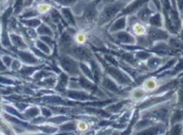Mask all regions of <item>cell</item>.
Instances as JSON below:
<instances>
[{
  "label": "cell",
  "mask_w": 183,
  "mask_h": 135,
  "mask_svg": "<svg viewBox=\"0 0 183 135\" xmlns=\"http://www.w3.org/2000/svg\"><path fill=\"white\" fill-rule=\"evenodd\" d=\"M61 64L62 68L70 74H76L78 72L76 63L69 58H62L61 60Z\"/></svg>",
  "instance_id": "1"
},
{
  "label": "cell",
  "mask_w": 183,
  "mask_h": 135,
  "mask_svg": "<svg viewBox=\"0 0 183 135\" xmlns=\"http://www.w3.org/2000/svg\"><path fill=\"white\" fill-rule=\"evenodd\" d=\"M107 70L108 73L119 83L122 84L127 83L126 78L118 70L113 68H108Z\"/></svg>",
  "instance_id": "2"
},
{
  "label": "cell",
  "mask_w": 183,
  "mask_h": 135,
  "mask_svg": "<svg viewBox=\"0 0 183 135\" xmlns=\"http://www.w3.org/2000/svg\"><path fill=\"white\" fill-rule=\"evenodd\" d=\"M73 53L77 57L84 60H88L90 57V54L87 49L83 47H75L73 49Z\"/></svg>",
  "instance_id": "3"
},
{
  "label": "cell",
  "mask_w": 183,
  "mask_h": 135,
  "mask_svg": "<svg viewBox=\"0 0 183 135\" xmlns=\"http://www.w3.org/2000/svg\"><path fill=\"white\" fill-rule=\"evenodd\" d=\"M121 8V5L119 4H113L107 7L104 11L105 15L107 18H110L114 16L115 14L117 13Z\"/></svg>",
  "instance_id": "4"
},
{
  "label": "cell",
  "mask_w": 183,
  "mask_h": 135,
  "mask_svg": "<svg viewBox=\"0 0 183 135\" xmlns=\"http://www.w3.org/2000/svg\"><path fill=\"white\" fill-rule=\"evenodd\" d=\"M150 37L152 40H156L166 39L167 37V33L162 31L156 29H153L150 32Z\"/></svg>",
  "instance_id": "5"
},
{
  "label": "cell",
  "mask_w": 183,
  "mask_h": 135,
  "mask_svg": "<svg viewBox=\"0 0 183 135\" xmlns=\"http://www.w3.org/2000/svg\"><path fill=\"white\" fill-rule=\"evenodd\" d=\"M68 96L71 98L80 100H85L92 99V97H89L83 92H77V91H69L68 92Z\"/></svg>",
  "instance_id": "6"
},
{
  "label": "cell",
  "mask_w": 183,
  "mask_h": 135,
  "mask_svg": "<svg viewBox=\"0 0 183 135\" xmlns=\"http://www.w3.org/2000/svg\"><path fill=\"white\" fill-rule=\"evenodd\" d=\"M80 83L83 88L86 89V90L91 91V92H96L97 90V88L96 87V86L94 85L92 83H91L88 81H87L85 78H83V77L80 78Z\"/></svg>",
  "instance_id": "7"
},
{
  "label": "cell",
  "mask_w": 183,
  "mask_h": 135,
  "mask_svg": "<svg viewBox=\"0 0 183 135\" xmlns=\"http://www.w3.org/2000/svg\"><path fill=\"white\" fill-rule=\"evenodd\" d=\"M18 55L20 56L21 58L27 63H34L37 62V60L32 55L22 52H19Z\"/></svg>",
  "instance_id": "8"
},
{
  "label": "cell",
  "mask_w": 183,
  "mask_h": 135,
  "mask_svg": "<svg viewBox=\"0 0 183 135\" xmlns=\"http://www.w3.org/2000/svg\"><path fill=\"white\" fill-rule=\"evenodd\" d=\"M146 2V0H138L136 1L135 2H134L133 3L130 5L126 10L124 11V13H128L130 12H132L134 11L135 9L138 8L141 5H142L143 3Z\"/></svg>",
  "instance_id": "9"
},
{
  "label": "cell",
  "mask_w": 183,
  "mask_h": 135,
  "mask_svg": "<svg viewBox=\"0 0 183 135\" xmlns=\"http://www.w3.org/2000/svg\"><path fill=\"white\" fill-rule=\"evenodd\" d=\"M103 85L105 87H106V89H109V90L112 91L113 92H118V90L117 86H116V85L114 84V83L112 82L111 80L109 79H105L103 83Z\"/></svg>",
  "instance_id": "10"
},
{
  "label": "cell",
  "mask_w": 183,
  "mask_h": 135,
  "mask_svg": "<svg viewBox=\"0 0 183 135\" xmlns=\"http://www.w3.org/2000/svg\"><path fill=\"white\" fill-rule=\"evenodd\" d=\"M167 109H159L153 112L151 114V116L156 119H164L167 116Z\"/></svg>",
  "instance_id": "11"
},
{
  "label": "cell",
  "mask_w": 183,
  "mask_h": 135,
  "mask_svg": "<svg viewBox=\"0 0 183 135\" xmlns=\"http://www.w3.org/2000/svg\"><path fill=\"white\" fill-rule=\"evenodd\" d=\"M118 40L125 43L131 42L133 41V38L127 33L125 32L119 33L117 36Z\"/></svg>",
  "instance_id": "12"
},
{
  "label": "cell",
  "mask_w": 183,
  "mask_h": 135,
  "mask_svg": "<svg viewBox=\"0 0 183 135\" xmlns=\"http://www.w3.org/2000/svg\"><path fill=\"white\" fill-rule=\"evenodd\" d=\"M44 99V100L46 102L60 103V104H64V105L68 104L65 101L62 100L60 98L57 97H45Z\"/></svg>",
  "instance_id": "13"
},
{
  "label": "cell",
  "mask_w": 183,
  "mask_h": 135,
  "mask_svg": "<svg viewBox=\"0 0 183 135\" xmlns=\"http://www.w3.org/2000/svg\"><path fill=\"white\" fill-rule=\"evenodd\" d=\"M91 64L92 66V69L94 74V80L96 82H98L99 79V75H100L99 69L98 68L97 64L93 61L91 62Z\"/></svg>",
  "instance_id": "14"
},
{
  "label": "cell",
  "mask_w": 183,
  "mask_h": 135,
  "mask_svg": "<svg viewBox=\"0 0 183 135\" xmlns=\"http://www.w3.org/2000/svg\"><path fill=\"white\" fill-rule=\"evenodd\" d=\"M68 82V77L65 74H62L60 77V82L57 86V88L59 90H61L65 87Z\"/></svg>",
  "instance_id": "15"
},
{
  "label": "cell",
  "mask_w": 183,
  "mask_h": 135,
  "mask_svg": "<svg viewBox=\"0 0 183 135\" xmlns=\"http://www.w3.org/2000/svg\"><path fill=\"white\" fill-rule=\"evenodd\" d=\"M125 21L124 18H121L115 22L111 28V31H116L118 30L122 29L125 27Z\"/></svg>",
  "instance_id": "16"
},
{
  "label": "cell",
  "mask_w": 183,
  "mask_h": 135,
  "mask_svg": "<svg viewBox=\"0 0 183 135\" xmlns=\"http://www.w3.org/2000/svg\"><path fill=\"white\" fill-rule=\"evenodd\" d=\"M61 42L64 47H68L71 43V38L67 34H64L61 38Z\"/></svg>",
  "instance_id": "17"
},
{
  "label": "cell",
  "mask_w": 183,
  "mask_h": 135,
  "mask_svg": "<svg viewBox=\"0 0 183 135\" xmlns=\"http://www.w3.org/2000/svg\"><path fill=\"white\" fill-rule=\"evenodd\" d=\"M62 11L63 14L64 15V16H65L66 18L68 20L69 23H71L72 24H75V21L73 17L69 11V10H68V9H63Z\"/></svg>",
  "instance_id": "18"
},
{
  "label": "cell",
  "mask_w": 183,
  "mask_h": 135,
  "mask_svg": "<svg viewBox=\"0 0 183 135\" xmlns=\"http://www.w3.org/2000/svg\"><path fill=\"white\" fill-rule=\"evenodd\" d=\"M11 38L12 42L14 43L15 45H16L18 47H25V45L23 42L22 39H20V37L16 36H15V35H12L11 36Z\"/></svg>",
  "instance_id": "19"
},
{
  "label": "cell",
  "mask_w": 183,
  "mask_h": 135,
  "mask_svg": "<svg viewBox=\"0 0 183 135\" xmlns=\"http://www.w3.org/2000/svg\"><path fill=\"white\" fill-rule=\"evenodd\" d=\"M154 50L157 52H159L161 53H171V50L169 49L167 47L165 46H159L156 48H155Z\"/></svg>",
  "instance_id": "20"
},
{
  "label": "cell",
  "mask_w": 183,
  "mask_h": 135,
  "mask_svg": "<svg viewBox=\"0 0 183 135\" xmlns=\"http://www.w3.org/2000/svg\"><path fill=\"white\" fill-rule=\"evenodd\" d=\"M38 33L41 34H47L52 35V33L49 28L46 27L45 25H41V27L38 30Z\"/></svg>",
  "instance_id": "21"
},
{
  "label": "cell",
  "mask_w": 183,
  "mask_h": 135,
  "mask_svg": "<svg viewBox=\"0 0 183 135\" xmlns=\"http://www.w3.org/2000/svg\"><path fill=\"white\" fill-rule=\"evenodd\" d=\"M113 101H114V100H109L105 101L90 102V103H86V105H89L90 106H105L107 104L110 103L111 102H112Z\"/></svg>",
  "instance_id": "22"
},
{
  "label": "cell",
  "mask_w": 183,
  "mask_h": 135,
  "mask_svg": "<svg viewBox=\"0 0 183 135\" xmlns=\"http://www.w3.org/2000/svg\"><path fill=\"white\" fill-rule=\"evenodd\" d=\"M150 14V11L148 9H143L138 13V16L143 20L146 21Z\"/></svg>",
  "instance_id": "23"
},
{
  "label": "cell",
  "mask_w": 183,
  "mask_h": 135,
  "mask_svg": "<svg viewBox=\"0 0 183 135\" xmlns=\"http://www.w3.org/2000/svg\"><path fill=\"white\" fill-rule=\"evenodd\" d=\"M86 110L89 111V112L91 113H94L95 114H97L99 115H102L104 117H107L109 116V114L106 113L105 112H104V111L100 110V109H94V108H86Z\"/></svg>",
  "instance_id": "24"
},
{
  "label": "cell",
  "mask_w": 183,
  "mask_h": 135,
  "mask_svg": "<svg viewBox=\"0 0 183 135\" xmlns=\"http://www.w3.org/2000/svg\"><path fill=\"white\" fill-rule=\"evenodd\" d=\"M160 64V60L158 58H153L148 62V66L151 68H157Z\"/></svg>",
  "instance_id": "25"
},
{
  "label": "cell",
  "mask_w": 183,
  "mask_h": 135,
  "mask_svg": "<svg viewBox=\"0 0 183 135\" xmlns=\"http://www.w3.org/2000/svg\"><path fill=\"white\" fill-rule=\"evenodd\" d=\"M86 17L89 19H92L95 15V10L93 7H90L86 11Z\"/></svg>",
  "instance_id": "26"
},
{
  "label": "cell",
  "mask_w": 183,
  "mask_h": 135,
  "mask_svg": "<svg viewBox=\"0 0 183 135\" xmlns=\"http://www.w3.org/2000/svg\"><path fill=\"white\" fill-rule=\"evenodd\" d=\"M81 68L83 70V71L84 73V74H86V75L88 77L91 78V79H94V77L93 74L91 73V72L90 71L89 69L86 65L81 63Z\"/></svg>",
  "instance_id": "27"
},
{
  "label": "cell",
  "mask_w": 183,
  "mask_h": 135,
  "mask_svg": "<svg viewBox=\"0 0 183 135\" xmlns=\"http://www.w3.org/2000/svg\"><path fill=\"white\" fill-rule=\"evenodd\" d=\"M126 102L127 101H124V102L119 103L116 105H113V106L110 107L109 108V109L111 111H119L122 108V106L126 103Z\"/></svg>",
  "instance_id": "28"
},
{
  "label": "cell",
  "mask_w": 183,
  "mask_h": 135,
  "mask_svg": "<svg viewBox=\"0 0 183 135\" xmlns=\"http://www.w3.org/2000/svg\"><path fill=\"white\" fill-rule=\"evenodd\" d=\"M69 120L68 118H67V117L65 116H59L57 118H54L53 119H50L49 120V121H50L51 122H52L54 123H60L63 122V121H65Z\"/></svg>",
  "instance_id": "29"
},
{
  "label": "cell",
  "mask_w": 183,
  "mask_h": 135,
  "mask_svg": "<svg viewBox=\"0 0 183 135\" xmlns=\"http://www.w3.org/2000/svg\"><path fill=\"white\" fill-rule=\"evenodd\" d=\"M151 23L155 26H160L161 25L160 17L159 15H156L151 19Z\"/></svg>",
  "instance_id": "30"
},
{
  "label": "cell",
  "mask_w": 183,
  "mask_h": 135,
  "mask_svg": "<svg viewBox=\"0 0 183 135\" xmlns=\"http://www.w3.org/2000/svg\"><path fill=\"white\" fill-rule=\"evenodd\" d=\"M39 112V111L37 108H31V109H30L27 111L26 113V115L27 116H28L33 117V116H36V115L38 114Z\"/></svg>",
  "instance_id": "31"
},
{
  "label": "cell",
  "mask_w": 183,
  "mask_h": 135,
  "mask_svg": "<svg viewBox=\"0 0 183 135\" xmlns=\"http://www.w3.org/2000/svg\"><path fill=\"white\" fill-rule=\"evenodd\" d=\"M37 46L38 47L41 49L44 53H49L50 52V50L49 48V47L45 45V44H44L43 42H41L40 41H38L37 42Z\"/></svg>",
  "instance_id": "32"
},
{
  "label": "cell",
  "mask_w": 183,
  "mask_h": 135,
  "mask_svg": "<svg viewBox=\"0 0 183 135\" xmlns=\"http://www.w3.org/2000/svg\"><path fill=\"white\" fill-rule=\"evenodd\" d=\"M5 109H6V111H8L9 113H11V114H12L15 115H16V116L19 117V118H20L24 119V118H23L14 108H13L12 107H5Z\"/></svg>",
  "instance_id": "33"
},
{
  "label": "cell",
  "mask_w": 183,
  "mask_h": 135,
  "mask_svg": "<svg viewBox=\"0 0 183 135\" xmlns=\"http://www.w3.org/2000/svg\"><path fill=\"white\" fill-rule=\"evenodd\" d=\"M170 44H171V46L175 48L178 49V48H180L182 47L180 42L179 40L175 39H171V40H170Z\"/></svg>",
  "instance_id": "34"
},
{
  "label": "cell",
  "mask_w": 183,
  "mask_h": 135,
  "mask_svg": "<svg viewBox=\"0 0 183 135\" xmlns=\"http://www.w3.org/2000/svg\"><path fill=\"white\" fill-rule=\"evenodd\" d=\"M26 24L29 25L30 26H36L40 24V21L37 19H32L29 21H23Z\"/></svg>",
  "instance_id": "35"
},
{
  "label": "cell",
  "mask_w": 183,
  "mask_h": 135,
  "mask_svg": "<svg viewBox=\"0 0 183 135\" xmlns=\"http://www.w3.org/2000/svg\"><path fill=\"white\" fill-rule=\"evenodd\" d=\"M61 129L63 131H70L74 130L75 129V127L73 124L69 123L68 124H66L61 127Z\"/></svg>",
  "instance_id": "36"
},
{
  "label": "cell",
  "mask_w": 183,
  "mask_h": 135,
  "mask_svg": "<svg viewBox=\"0 0 183 135\" xmlns=\"http://www.w3.org/2000/svg\"><path fill=\"white\" fill-rule=\"evenodd\" d=\"M6 118H7V119H8L9 120H10V121H12L13 122L18 123V124H22V126H25V127H29V126L28 125V124L24 123V122H20V120H17V119H15V118H12V117H11V116H7V117H6Z\"/></svg>",
  "instance_id": "37"
},
{
  "label": "cell",
  "mask_w": 183,
  "mask_h": 135,
  "mask_svg": "<svg viewBox=\"0 0 183 135\" xmlns=\"http://www.w3.org/2000/svg\"><path fill=\"white\" fill-rule=\"evenodd\" d=\"M42 130L45 131L47 133H52L55 131H57V129L55 128H51V127H43L41 128Z\"/></svg>",
  "instance_id": "38"
},
{
  "label": "cell",
  "mask_w": 183,
  "mask_h": 135,
  "mask_svg": "<svg viewBox=\"0 0 183 135\" xmlns=\"http://www.w3.org/2000/svg\"><path fill=\"white\" fill-rule=\"evenodd\" d=\"M36 69L37 68H25V69H22V72L24 74H30Z\"/></svg>",
  "instance_id": "39"
},
{
  "label": "cell",
  "mask_w": 183,
  "mask_h": 135,
  "mask_svg": "<svg viewBox=\"0 0 183 135\" xmlns=\"http://www.w3.org/2000/svg\"><path fill=\"white\" fill-rule=\"evenodd\" d=\"M149 56V55L146 52H140V53L137 54V55H136L137 57L140 58H142V59L147 58Z\"/></svg>",
  "instance_id": "40"
},
{
  "label": "cell",
  "mask_w": 183,
  "mask_h": 135,
  "mask_svg": "<svg viewBox=\"0 0 183 135\" xmlns=\"http://www.w3.org/2000/svg\"><path fill=\"white\" fill-rule=\"evenodd\" d=\"M105 58H106L107 61H110V62H111L112 64H113L115 65V66H118V63H117V62L115 60V59H114V58H113L112 56H109V55H105Z\"/></svg>",
  "instance_id": "41"
},
{
  "label": "cell",
  "mask_w": 183,
  "mask_h": 135,
  "mask_svg": "<svg viewBox=\"0 0 183 135\" xmlns=\"http://www.w3.org/2000/svg\"><path fill=\"white\" fill-rule=\"evenodd\" d=\"M55 1L60 4L68 5L72 3L74 0H55Z\"/></svg>",
  "instance_id": "42"
},
{
  "label": "cell",
  "mask_w": 183,
  "mask_h": 135,
  "mask_svg": "<svg viewBox=\"0 0 183 135\" xmlns=\"http://www.w3.org/2000/svg\"><path fill=\"white\" fill-rule=\"evenodd\" d=\"M180 132H181V127L179 125H177L174 128L172 134L175 135H177V134H179Z\"/></svg>",
  "instance_id": "43"
},
{
  "label": "cell",
  "mask_w": 183,
  "mask_h": 135,
  "mask_svg": "<svg viewBox=\"0 0 183 135\" xmlns=\"http://www.w3.org/2000/svg\"><path fill=\"white\" fill-rule=\"evenodd\" d=\"M22 5V0H18L17 1V3L16 6V10H15L16 13H18L20 12Z\"/></svg>",
  "instance_id": "44"
},
{
  "label": "cell",
  "mask_w": 183,
  "mask_h": 135,
  "mask_svg": "<svg viewBox=\"0 0 183 135\" xmlns=\"http://www.w3.org/2000/svg\"><path fill=\"white\" fill-rule=\"evenodd\" d=\"M41 39H43L44 41H45L46 42L48 43L49 45H52V44H53V41H52V40L47 37H41Z\"/></svg>",
  "instance_id": "45"
},
{
  "label": "cell",
  "mask_w": 183,
  "mask_h": 135,
  "mask_svg": "<svg viewBox=\"0 0 183 135\" xmlns=\"http://www.w3.org/2000/svg\"><path fill=\"white\" fill-rule=\"evenodd\" d=\"M3 61H4V63L6 65L9 66L11 62V59L8 56H4L3 57Z\"/></svg>",
  "instance_id": "46"
},
{
  "label": "cell",
  "mask_w": 183,
  "mask_h": 135,
  "mask_svg": "<svg viewBox=\"0 0 183 135\" xmlns=\"http://www.w3.org/2000/svg\"><path fill=\"white\" fill-rule=\"evenodd\" d=\"M20 66V63L17 61H14L12 63V68L14 69H18Z\"/></svg>",
  "instance_id": "47"
},
{
  "label": "cell",
  "mask_w": 183,
  "mask_h": 135,
  "mask_svg": "<svg viewBox=\"0 0 183 135\" xmlns=\"http://www.w3.org/2000/svg\"><path fill=\"white\" fill-rule=\"evenodd\" d=\"M42 111H43V114L45 115L46 116H51V112L49 111V110H47V109H46V108H43L42 109Z\"/></svg>",
  "instance_id": "48"
},
{
  "label": "cell",
  "mask_w": 183,
  "mask_h": 135,
  "mask_svg": "<svg viewBox=\"0 0 183 135\" xmlns=\"http://www.w3.org/2000/svg\"><path fill=\"white\" fill-rule=\"evenodd\" d=\"M33 50L34 52V53L37 54L38 56H44V57H46V56H45V55L43 53H41L40 51H39V50H38L37 49H34V48H33Z\"/></svg>",
  "instance_id": "49"
},
{
  "label": "cell",
  "mask_w": 183,
  "mask_h": 135,
  "mask_svg": "<svg viewBox=\"0 0 183 135\" xmlns=\"http://www.w3.org/2000/svg\"><path fill=\"white\" fill-rule=\"evenodd\" d=\"M183 114L181 113H178L177 114L175 115V118H174V121H178L182 118V117L183 116Z\"/></svg>",
  "instance_id": "50"
},
{
  "label": "cell",
  "mask_w": 183,
  "mask_h": 135,
  "mask_svg": "<svg viewBox=\"0 0 183 135\" xmlns=\"http://www.w3.org/2000/svg\"><path fill=\"white\" fill-rule=\"evenodd\" d=\"M1 79H2V80H3L4 81V82L3 81V82H2V83H3V82H4V83H7V84H12L13 82L12 81H10V80H8V79H3V78H1Z\"/></svg>",
  "instance_id": "51"
},
{
  "label": "cell",
  "mask_w": 183,
  "mask_h": 135,
  "mask_svg": "<svg viewBox=\"0 0 183 135\" xmlns=\"http://www.w3.org/2000/svg\"><path fill=\"white\" fill-rule=\"evenodd\" d=\"M178 3L179 5V8H183V0H178Z\"/></svg>",
  "instance_id": "52"
},
{
  "label": "cell",
  "mask_w": 183,
  "mask_h": 135,
  "mask_svg": "<svg viewBox=\"0 0 183 135\" xmlns=\"http://www.w3.org/2000/svg\"><path fill=\"white\" fill-rule=\"evenodd\" d=\"M110 123H108V122H107L106 121H103V122H102L101 123H100V125L101 126H105L106 124H109Z\"/></svg>",
  "instance_id": "53"
},
{
  "label": "cell",
  "mask_w": 183,
  "mask_h": 135,
  "mask_svg": "<svg viewBox=\"0 0 183 135\" xmlns=\"http://www.w3.org/2000/svg\"><path fill=\"white\" fill-rule=\"evenodd\" d=\"M28 1H29V3H31L32 1V0H28Z\"/></svg>",
  "instance_id": "54"
}]
</instances>
